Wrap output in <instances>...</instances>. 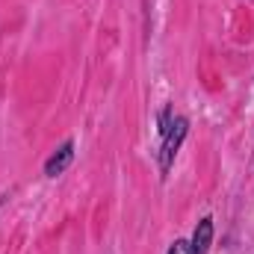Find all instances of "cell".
<instances>
[{
  "mask_svg": "<svg viewBox=\"0 0 254 254\" xmlns=\"http://www.w3.org/2000/svg\"><path fill=\"white\" fill-rule=\"evenodd\" d=\"M210 243H213V219L210 216H204L201 222H198V228H195V234H192V252L195 254H207L210 252Z\"/></svg>",
  "mask_w": 254,
  "mask_h": 254,
  "instance_id": "obj_3",
  "label": "cell"
},
{
  "mask_svg": "<svg viewBox=\"0 0 254 254\" xmlns=\"http://www.w3.org/2000/svg\"><path fill=\"white\" fill-rule=\"evenodd\" d=\"M169 254H195V252H192V246L187 240H175L172 249H169Z\"/></svg>",
  "mask_w": 254,
  "mask_h": 254,
  "instance_id": "obj_4",
  "label": "cell"
},
{
  "mask_svg": "<svg viewBox=\"0 0 254 254\" xmlns=\"http://www.w3.org/2000/svg\"><path fill=\"white\" fill-rule=\"evenodd\" d=\"M187 133H190V122H187V119H175L172 127H169V133L163 136V145H160V154H157V157H160V172H163V175L169 172V166H172L175 154L181 151Z\"/></svg>",
  "mask_w": 254,
  "mask_h": 254,
  "instance_id": "obj_1",
  "label": "cell"
},
{
  "mask_svg": "<svg viewBox=\"0 0 254 254\" xmlns=\"http://www.w3.org/2000/svg\"><path fill=\"white\" fill-rule=\"evenodd\" d=\"M71 160H74V142L65 139L63 145L48 157V163H45V175H48V178H60L65 169L71 166Z\"/></svg>",
  "mask_w": 254,
  "mask_h": 254,
  "instance_id": "obj_2",
  "label": "cell"
}]
</instances>
